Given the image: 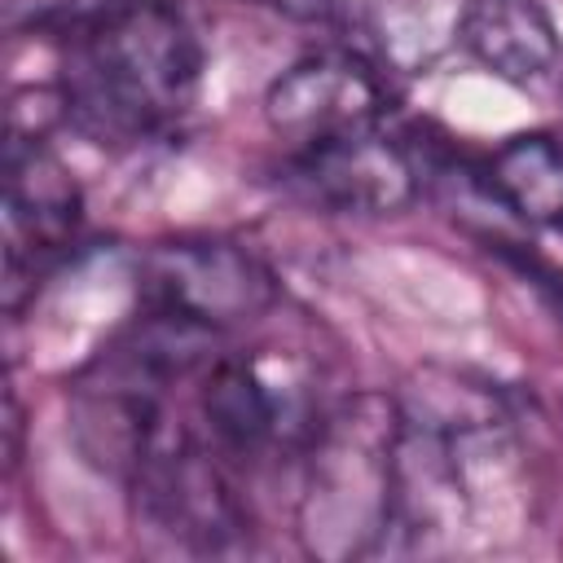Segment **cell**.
<instances>
[{
  "label": "cell",
  "mask_w": 563,
  "mask_h": 563,
  "mask_svg": "<svg viewBox=\"0 0 563 563\" xmlns=\"http://www.w3.org/2000/svg\"><path fill=\"white\" fill-rule=\"evenodd\" d=\"M202 44L172 0H128L114 18L70 40L57 84L62 114L97 141H145L167 132L198 97Z\"/></svg>",
  "instance_id": "cell-1"
},
{
  "label": "cell",
  "mask_w": 563,
  "mask_h": 563,
  "mask_svg": "<svg viewBox=\"0 0 563 563\" xmlns=\"http://www.w3.org/2000/svg\"><path fill=\"white\" fill-rule=\"evenodd\" d=\"M400 413L387 400H356L312 435L303 537L317 554H361L391 528V466Z\"/></svg>",
  "instance_id": "cell-2"
},
{
  "label": "cell",
  "mask_w": 563,
  "mask_h": 563,
  "mask_svg": "<svg viewBox=\"0 0 563 563\" xmlns=\"http://www.w3.org/2000/svg\"><path fill=\"white\" fill-rule=\"evenodd\" d=\"M141 303L211 330H229L273 303V277L251 251L233 242L180 238L158 242L141 260Z\"/></svg>",
  "instance_id": "cell-3"
},
{
  "label": "cell",
  "mask_w": 563,
  "mask_h": 563,
  "mask_svg": "<svg viewBox=\"0 0 563 563\" xmlns=\"http://www.w3.org/2000/svg\"><path fill=\"white\" fill-rule=\"evenodd\" d=\"M79 185L66 163L31 132H9L4 145V277L9 308L22 299V282L57 260L79 229Z\"/></svg>",
  "instance_id": "cell-4"
},
{
  "label": "cell",
  "mask_w": 563,
  "mask_h": 563,
  "mask_svg": "<svg viewBox=\"0 0 563 563\" xmlns=\"http://www.w3.org/2000/svg\"><path fill=\"white\" fill-rule=\"evenodd\" d=\"M387 110V84L356 53H308L295 66H286L264 92L268 128L295 141L299 150L378 128Z\"/></svg>",
  "instance_id": "cell-5"
},
{
  "label": "cell",
  "mask_w": 563,
  "mask_h": 563,
  "mask_svg": "<svg viewBox=\"0 0 563 563\" xmlns=\"http://www.w3.org/2000/svg\"><path fill=\"white\" fill-rule=\"evenodd\" d=\"M418 180L413 154L378 128L303 145L290 158V185L308 202L343 216H396L418 198Z\"/></svg>",
  "instance_id": "cell-6"
},
{
  "label": "cell",
  "mask_w": 563,
  "mask_h": 563,
  "mask_svg": "<svg viewBox=\"0 0 563 563\" xmlns=\"http://www.w3.org/2000/svg\"><path fill=\"white\" fill-rule=\"evenodd\" d=\"M198 413L207 427V444L220 457H260L290 440H312V413L299 391L277 387L264 365L220 356L198 387Z\"/></svg>",
  "instance_id": "cell-7"
},
{
  "label": "cell",
  "mask_w": 563,
  "mask_h": 563,
  "mask_svg": "<svg viewBox=\"0 0 563 563\" xmlns=\"http://www.w3.org/2000/svg\"><path fill=\"white\" fill-rule=\"evenodd\" d=\"M462 44L506 84H537L559 62V26L541 0H475Z\"/></svg>",
  "instance_id": "cell-8"
},
{
  "label": "cell",
  "mask_w": 563,
  "mask_h": 563,
  "mask_svg": "<svg viewBox=\"0 0 563 563\" xmlns=\"http://www.w3.org/2000/svg\"><path fill=\"white\" fill-rule=\"evenodd\" d=\"M471 4L475 0H365V31L391 70L427 75L462 44Z\"/></svg>",
  "instance_id": "cell-9"
},
{
  "label": "cell",
  "mask_w": 563,
  "mask_h": 563,
  "mask_svg": "<svg viewBox=\"0 0 563 563\" xmlns=\"http://www.w3.org/2000/svg\"><path fill=\"white\" fill-rule=\"evenodd\" d=\"M488 194L523 224L563 233V141L550 132H515L484 158Z\"/></svg>",
  "instance_id": "cell-10"
},
{
  "label": "cell",
  "mask_w": 563,
  "mask_h": 563,
  "mask_svg": "<svg viewBox=\"0 0 563 563\" xmlns=\"http://www.w3.org/2000/svg\"><path fill=\"white\" fill-rule=\"evenodd\" d=\"M123 4L128 0H4V26L79 40L92 26H101L106 18H114Z\"/></svg>",
  "instance_id": "cell-11"
},
{
  "label": "cell",
  "mask_w": 563,
  "mask_h": 563,
  "mask_svg": "<svg viewBox=\"0 0 563 563\" xmlns=\"http://www.w3.org/2000/svg\"><path fill=\"white\" fill-rule=\"evenodd\" d=\"M260 4L286 13L295 22H334V18H343V4L347 0H260Z\"/></svg>",
  "instance_id": "cell-12"
}]
</instances>
